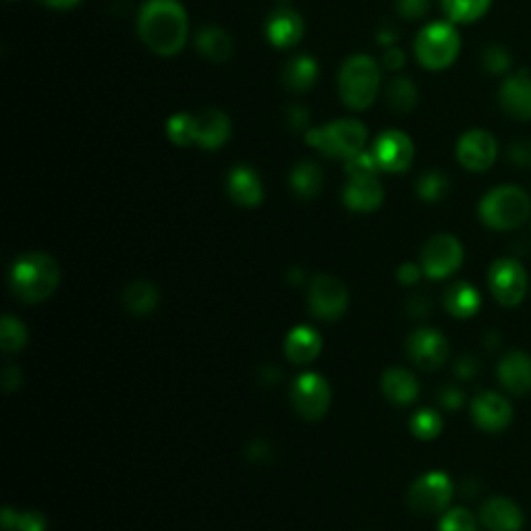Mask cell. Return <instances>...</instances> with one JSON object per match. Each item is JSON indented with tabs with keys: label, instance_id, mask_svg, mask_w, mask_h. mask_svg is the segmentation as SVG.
<instances>
[{
	"label": "cell",
	"instance_id": "1",
	"mask_svg": "<svg viewBox=\"0 0 531 531\" xmlns=\"http://www.w3.org/2000/svg\"><path fill=\"white\" fill-rule=\"evenodd\" d=\"M137 32L152 52L175 57L189 34L187 11L179 0H146L137 17Z\"/></svg>",
	"mask_w": 531,
	"mask_h": 531
},
{
	"label": "cell",
	"instance_id": "2",
	"mask_svg": "<svg viewBox=\"0 0 531 531\" xmlns=\"http://www.w3.org/2000/svg\"><path fill=\"white\" fill-rule=\"evenodd\" d=\"M61 270L46 254L21 256L11 268V289L25 303H40L57 291Z\"/></svg>",
	"mask_w": 531,
	"mask_h": 531
},
{
	"label": "cell",
	"instance_id": "3",
	"mask_svg": "<svg viewBox=\"0 0 531 531\" xmlns=\"http://www.w3.org/2000/svg\"><path fill=\"white\" fill-rule=\"evenodd\" d=\"M531 214L529 195L515 187L502 185L484 195L480 202V218L484 225L496 231L519 229Z\"/></svg>",
	"mask_w": 531,
	"mask_h": 531
},
{
	"label": "cell",
	"instance_id": "4",
	"mask_svg": "<svg viewBox=\"0 0 531 531\" xmlns=\"http://www.w3.org/2000/svg\"><path fill=\"white\" fill-rule=\"evenodd\" d=\"M339 92L343 102L353 110H366L380 92V67L372 57L355 54L345 61L339 75Z\"/></svg>",
	"mask_w": 531,
	"mask_h": 531
},
{
	"label": "cell",
	"instance_id": "5",
	"mask_svg": "<svg viewBox=\"0 0 531 531\" xmlns=\"http://www.w3.org/2000/svg\"><path fill=\"white\" fill-rule=\"evenodd\" d=\"M461 50V38L453 23H430L415 38V57L419 65L440 71L451 67Z\"/></svg>",
	"mask_w": 531,
	"mask_h": 531
},
{
	"label": "cell",
	"instance_id": "6",
	"mask_svg": "<svg viewBox=\"0 0 531 531\" xmlns=\"http://www.w3.org/2000/svg\"><path fill=\"white\" fill-rule=\"evenodd\" d=\"M368 139V129L357 119H339L328 123L322 129L307 133V144L316 146L322 154L330 158H353L363 152Z\"/></svg>",
	"mask_w": 531,
	"mask_h": 531
},
{
	"label": "cell",
	"instance_id": "7",
	"mask_svg": "<svg viewBox=\"0 0 531 531\" xmlns=\"http://www.w3.org/2000/svg\"><path fill=\"white\" fill-rule=\"evenodd\" d=\"M453 498V482L442 471H430L409 490V505L415 513L436 515L446 509Z\"/></svg>",
	"mask_w": 531,
	"mask_h": 531
},
{
	"label": "cell",
	"instance_id": "8",
	"mask_svg": "<svg viewBox=\"0 0 531 531\" xmlns=\"http://www.w3.org/2000/svg\"><path fill=\"white\" fill-rule=\"evenodd\" d=\"M488 285H490L494 299L500 305L515 307L525 297V289H527L525 268L513 258H500L492 264L488 272Z\"/></svg>",
	"mask_w": 531,
	"mask_h": 531
},
{
	"label": "cell",
	"instance_id": "9",
	"mask_svg": "<svg viewBox=\"0 0 531 531\" xmlns=\"http://www.w3.org/2000/svg\"><path fill=\"white\" fill-rule=\"evenodd\" d=\"M461 262H463V247L459 239H455L453 235L432 237L422 251L424 272L430 278H434V281H440V278H446L457 272Z\"/></svg>",
	"mask_w": 531,
	"mask_h": 531
},
{
	"label": "cell",
	"instance_id": "10",
	"mask_svg": "<svg viewBox=\"0 0 531 531\" xmlns=\"http://www.w3.org/2000/svg\"><path fill=\"white\" fill-rule=\"evenodd\" d=\"M372 154L380 166V171L405 173L413 162L415 148L407 133L399 129H388L378 135Z\"/></svg>",
	"mask_w": 531,
	"mask_h": 531
},
{
	"label": "cell",
	"instance_id": "11",
	"mask_svg": "<svg viewBox=\"0 0 531 531\" xmlns=\"http://www.w3.org/2000/svg\"><path fill=\"white\" fill-rule=\"evenodd\" d=\"M349 295L345 285L330 274H320L310 287V307L312 314L322 320H337L345 314Z\"/></svg>",
	"mask_w": 531,
	"mask_h": 531
},
{
	"label": "cell",
	"instance_id": "12",
	"mask_svg": "<svg viewBox=\"0 0 531 531\" xmlns=\"http://www.w3.org/2000/svg\"><path fill=\"white\" fill-rule=\"evenodd\" d=\"M498 154V144L492 133L484 129H471L461 135L457 144V158L467 171L482 173L494 164Z\"/></svg>",
	"mask_w": 531,
	"mask_h": 531
},
{
	"label": "cell",
	"instance_id": "13",
	"mask_svg": "<svg viewBox=\"0 0 531 531\" xmlns=\"http://www.w3.org/2000/svg\"><path fill=\"white\" fill-rule=\"evenodd\" d=\"M293 405L305 419H320L330 405V388L318 374H303L293 384Z\"/></svg>",
	"mask_w": 531,
	"mask_h": 531
},
{
	"label": "cell",
	"instance_id": "14",
	"mask_svg": "<svg viewBox=\"0 0 531 531\" xmlns=\"http://www.w3.org/2000/svg\"><path fill=\"white\" fill-rule=\"evenodd\" d=\"M407 351L422 370H436L449 359V343L440 332L430 328L415 330L407 341Z\"/></svg>",
	"mask_w": 531,
	"mask_h": 531
},
{
	"label": "cell",
	"instance_id": "15",
	"mask_svg": "<svg viewBox=\"0 0 531 531\" xmlns=\"http://www.w3.org/2000/svg\"><path fill=\"white\" fill-rule=\"evenodd\" d=\"M471 417L478 428L486 432H500L511 424L513 409L505 397L496 393H482L471 403Z\"/></svg>",
	"mask_w": 531,
	"mask_h": 531
},
{
	"label": "cell",
	"instance_id": "16",
	"mask_svg": "<svg viewBox=\"0 0 531 531\" xmlns=\"http://www.w3.org/2000/svg\"><path fill=\"white\" fill-rule=\"evenodd\" d=\"M498 100L502 110L517 121H531V75L517 71L500 86Z\"/></svg>",
	"mask_w": 531,
	"mask_h": 531
},
{
	"label": "cell",
	"instance_id": "17",
	"mask_svg": "<svg viewBox=\"0 0 531 531\" xmlns=\"http://www.w3.org/2000/svg\"><path fill=\"white\" fill-rule=\"evenodd\" d=\"M193 129H195V144L206 150H216L229 139L231 121L222 110L210 108L193 117Z\"/></svg>",
	"mask_w": 531,
	"mask_h": 531
},
{
	"label": "cell",
	"instance_id": "18",
	"mask_svg": "<svg viewBox=\"0 0 531 531\" xmlns=\"http://www.w3.org/2000/svg\"><path fill=\"white\" fill-rule=\"evenodd\" d=\"M498 380L511 395H527L531 390V357L513 351L498 363Z\"/></svg>",
	"mask_w": 531,
	"mask_h": 531
},
{
	"label": "cell",
	"instance_id": "19",
	"mask_svg": "<svg viewBox=\"0 0 531 531\" xmlns=\"http://www.w3.org/2000/svg\"><path fill=\"white\" fill-rule=\"evenodd\" d=\"M343 200L355 212H372L382 204L384 191L376 177H351L343 191Z\"/></svg>",
	"mask_w": 531,
	"mask_h": 531
},
{
	"label": "cell",
	"instance_id": "20",
	"mask_svg": "<svg viewBox=\"0 0 531 531\" xmlns=\"http://www.w3.org/2000/svg\"><path fill=\"white\" fill-rule=\"evenodd\" d=\"M268 40L278 48H291L303 38V19L291 9H278L266 23Z\"/></svg>",
	"mask_w": 531,
	"mask_h": 531
},
{
	"label": "cell",
	"instance_id": "21",
	"mask_svg": "<svg viewBox=\"0 0 531 531\" xmlns=\"http://www.w3.org/2000/svg\"><path fill=\"white\" fill-rule=\"evenodd\" d=\"M482 523L490 531H519L523 513L509 498H492L482 507Z\"/></svg>",
	"mask_w": 531,
	"mask_h": 531
},
{
	"label": "cell",
	"instance_id": "22",
	"mask_svg": "<svg viewBox=\"0 0 531 531\" xmlns=\"http://www.w3.org/2000/svg\"><path fill=\"white\" fill-rule=\"evenodd\" d=\"M227 187H229V195L233 198V202H237L239 206L254 208L262 204L264 191H262L260 177L251 171L249 166H237L235 171H231Z\"/></svg>",
	"mask_w": 531,
	"mask_h": 531
},
{
	"label": "cell",
	"instance_id": "23",
	"mask_svg": "<svg viewBox=\"0 0 531 531\" xmlns=\"http://www.w3.org/2000/svg\"><path fill=\"white\" fill-rule=\"evenodd\" d=\"M322 349V341H320V334L312 328L307 326H299L295 328L285 343V351L287 357L293 363H310L320 355Z\"/></svg>",
	"mask_w": 531,
	"mask_h": 531
},
{
	"label": "cell",
	"instance_id": "24",
	"mask_svg": "<svg viewBox=\"0 0 531 531\" xmlns=\"http://www.w3.org/2000/svg\"><path fill=\"white\" fill-rule=\"evenodd\" d=\"M382 390H384V395L393 403L409 405L419 395V384L411 372L395 368V370H388L384 374Z\"/></svg>",
	"mask_w": 531,
	"mask_h": 531
},
{
	"label": "cell",
	"instance_id": "25",
	"mask_svg": "<svg viewBox=\"0 0 531 531\" xmlns=\"http://www.w3.org/2000/svg\"><path fill=\"white\" fill-rule=\"evenodd\" d=\"M482 305V297L478 289L471 287L469 283H457L444 295V307L446 312L453 314L455 318H471L478 314Z\"/></svg>",
	"mask_w": 531,
	"mask_h": 531
},
{
	"label": "cell",
	"instance_id": "26",
	"mask_svg": "<svg viewBox=\"0 0 531 531\" xmlns=\"http://www.w3.org/2000/svg\"><path fill=\"white\" fill-rule=\"evenodd\" d=\"M198 48L204 54L206 59L214 63H222L231 57L233 52V42L225 30H220L216 25L204 27V30L198 34Z\"/></svg>",
	"mask_w": 531,
	"mask_h": 531
},
{
	"label": "cell",
	"instance_id": "27",
	"mask_svg": "<svg viewBox=\"0 0 531 531\" xmlns=\"http://www.w3.org/2000/svg\"><path fill=\"white\" fill-rule=\"evenodd\" d=\"M322 171L314 162H301L297 164L291 173V187L299 195V198L310 200L322 189Z\"/></svg>",
	"mask_w": 531,
	"mask_h": 531
},
{
	"label": "cell",
	"instance_id": "28",
	"mask_svg": "<svg viewBox=\"0 0 531 531\" xmlns=\"http://www.w3.org/2000/svg\"><path fill=\"white\" fill-rule=\"evenodd\" d=\"M158 289L150 283H133L127 287L125 295H123V301H125V307L131 312V314H137V316H146L150 312L156 310L158 305Z\"/></svg>",
	"mask_w": 531,
	"mask_h": 531
},
{
	"label": "cell",
	"instance_id": "29",
	"mask_svg": "<svg viewBox=\"0 0 531 531\" xmlns=\"http://www.w3.org/2000/svg\"><path fill=\"white\" fill-rule=\"evenodd\" d=\"M492 5V0H442L444 15L451 23H473L482 19Z\"/></svg>",
	"mask_w": 531,
	"mask_h": 531
},
{
	"label": "cell",
	"instance_id": "30",
	"mask_svg": "<svg viewBox=\"0 0 531 531\" xmlns=\"http://www.w3.org/2000/svg\"><path fill=\"white\" fill-rule=\"evenodd\" d=\"M283 77H285L287 88L295 92H305L314 86V81L318 77V65L310 57H295L287 65Z\"/></svg>",
	"mask_w": 531,
	"mask_h": 531
},
{
	"label": "cell",
	"instance_id": "31",
	"mask_svg": "<svg viewBox=\"0 0 531 531\" xmlns=\"http://www.w3.org/2000/svg\"><path fill=\"white\" fill-rule=\"evenodd\" d=\"M386 96L388 104L393 106L397 113H409V110L417 104V88L407 77H397L390 81Z\"/></svg>",
	"mask_w": 531,
	"mask_h": 531
},
{
	"label": "cell",
	"instance_id": "32",
	"mask_svg": "<svg viewBox=\"0 0 531 531\" xmlns=\"http://www.w3.org/2000/svg\"><path fill=\"white\" fill-rule=\"evenodd\" d=\"M25 343H27L25 326L13 316H5L3 324H0V345H3V351L7 355L17 353L25 347Z\"/></svg>",
	"mask_w": 531,
	"mask_h": 531
},
{
	"label": "cell",
	"instance_id": "33",
	"mask_svg": "<svg viewBox=\"0 0 531 531\" xmlns=\"http://www.w3.org/2000/svg\"><path fill=\"white\" fill-rule=\"evenodd\" d=\"M5 531H46V519L40 513H13L9 507L3 513Z\"/></svg>",
	"mask_w": 531,
	"mask_h": 531
},
{
	"label": "cell",
	"instance_id": "34",
	"mask_svg": "<svg viewBox=\"0 0 531 531\" xmlns=\"http://www.w3.org/2000/svg\"><path fill=\"white\" fill-rule=\"evenodd\" d=\"M451 185L449 179H446L442 173H426L422 179L417 181V193L419 198L426 202H438L442 200L446 193H449Z\"/></svg>",
	"mask_w": 531,
	"mask_h": 531
},
{
	"label": "cell",
	"instance_id": "35",
	"mask_svg": "<svg viewBox=\"0 0 531 531\" xmlns=\"http://www.w3.org/2000/svg\"><path fill=\"white\" fill-rule=\"evenodd\" d=\"M442 430V419L436 411L432 409H424L419 411L417 415H413L411 419V432L419 438V440H434Z\"/></svg>",
	"mask_w": 531,
	"mask_h": 531
},
{
	"label": "cell",
	"instance_id": "36",
	"mask_svg": "<svg viewBox=\"0 0 531 531\" xmlns=\"http://www.w3.org/2000/svg\"><path fill=\"white\" fill-rule=\"evenodd\" d=\"M166 135L177 146H191L195 144V129L191 115H175L166 123Z\"/></svg>",
	"mask_w": 531,
	"mask_h": 531
},
{
	"label": "cell",
	"instance_id": "37",
	"mask_svg": "<svg viewBox=\"0 0 531 531\" xmlns=\"http://www.w3.org/2000/svg\"><path fill=\"white\" fill-rule=\"evenodd\" d=\"M380 171V166L374 158V154H366V152H359L357 156L347 160V175L351 177H376V173Z\"/></svg>",
	"mask_w": 531,
	"mask_h": 531
},
{
	"label": "cell",
	"instance_id": "38",
	"mask_svg": "<svg viewBox=\"0 0 531 531\" xmlns=\"http://www.w3.org/2000/svg\"><path fill=\"white\" fill-rule=\"evenodd\" d=\"M440 531H475V519L467 509H453L440 521Z\"/></svg>",
	"mask_w": 531,
	"mask_h": 531
},
{
	"label": "cell",
	"instance_id": "39",
	"mask_svg": "<svg viewBox=\"0 0 531 531\" xmlns=\"http://www.w3.org/2000/svg\"><path fill=\"white\" fill-rule=\"evenodd\" d=\"M482 65L490 73H505L511 67V54L502 48V46H488L484 50Z\"/></svg>",
	"mask_w": 531,
	"mask_h": 531
},
{
	"label": "cell",
	"instance_id": "40",
	"mask_svg": "<svg viewBox=\"0 0 531 531\" xmlns=\"http://www.w3.org/2000/svg\"><path fill=\"white\" fill-rule=\"evenodd\" d=\"M397 9L405 19H419L428 13L430 0H397Z\"/></svg>",
	"mask_w": 531,
	"mask_h": 531
},
{
	"label": "cell",
	"instance_id": "41",
	"mask_svg": "<svg viewBox=\"0 0 531 531\" xmlns=\"http://www.w3.org/2000/svg\"><path fill=\"white\" fill-rule=\"evenodd\" d=\"M478 370H480V363H478V359H473L471 355H463V357L455 363V374H457L459 378H463V380L473 378L475 374H478Z\"/></svg>",
	"mask_w": 531,
	"mask_h": 531
},
{
	"label": "cell",
	"instance_id": "42",
	"mask_svg": "<svg viewBox=\"0 0 531 531\" xmlns=\"http://www.w3.org/2000/svg\"><path fill=\"white\" fill-rule=\"evenodd\" d=\"M440 403H442V407H446V409H451V411H455V409H459L461 405H463V401H465V397H463V393H461V390L459 388H453V386H449V388H444L442 390V393H440Z\"/></svg>",
	"mask_w": 531,
	"mask_h": 531
},
{
	"label": "cell",
	"instance_id": "43",
	"mask_svg": "<svg viewBox=\"0 0 531 531\" xmlns=\"http://www.w3.org/2000/svg\"><path fill=\"white\" fill-rule=\"evenodd\" d=\"M511 158L519 166H531V144L529 142H517L511 146Z\"/></svg>",
	"mask_w": 531,
	"mask_h": 531
},
{
	"label": "cell",
	"instance_id": "44",
	"mask_svg": "<svg viewBox=\"0 0 531 531\" xmlns=\"http://www.w3.org/2000/svg\"><path fill=\"white\" fill-rule=\"evenodd\" d=\"M384 67L390 69V71H395V69H401L403 63H405V54L397 48H390L386 54H384V59H382Z\"/></svg>",
	"mask_w": 531,
	"mask_h": 531
},
{
	"label": "cell",
	"instance_id": "45",
	"mask_svg": "<svg viewBox=\"0 0 531 531\" xmlns=\"http://www.w3.org/2000/svg\"><path fill=\"white\" fill-rule=\"evenodd\" d=\"M397 276H399V281H401L403 285H413V283L419 281V268H417L415 264H403V266L399 268Z\"/></svg>",
	"mask_w": 531,
	"mask_h": 531
},
{
	"label": "cell",
	"instance_id": "46",
	"mask_svg": "<svg viewBox=\"0 0 531 531\" xmlns=\"http://www.w3.org/2000/svg\"><path fill=\"white\" fill-rule=\"evenodd\" d=\"M3 386H5L7 393H13V390H17V386H19V370L17 368H7L5 370Z\"/></svg>",
	"mask_w": 531,
	"mask_h": 531
},
{
	"label": "cell",
	"instance_id": "47",
	"mask_svg": "<svg viewBox=\"0 0 531 531\" xmlns=\"http://www.w3.org/2000/svg\"><path fill=\"white\" fill-rule=\"evenodd\" d=\"M44 3L52 9H71V7H77L81 0H44Z\"/></svg>",
	"mask_w": 531,
	"mask_h": 531
},
{
	"label": "cell",
	"instance_id": "48",
	"mask_svg": "<svg viewBox=\"0 0 531 531\" xmlns=\"http://www.w3.org/2000/svg\"><path fill=\"white\" fill-rule=\"evenodd\" d=\"M249 455H251V459L266 457V455H268V446H266V442H256V444H251Z\"/></svg>",
	"mask_w": 531,
	"mask_h": 531
}]
</instances>
